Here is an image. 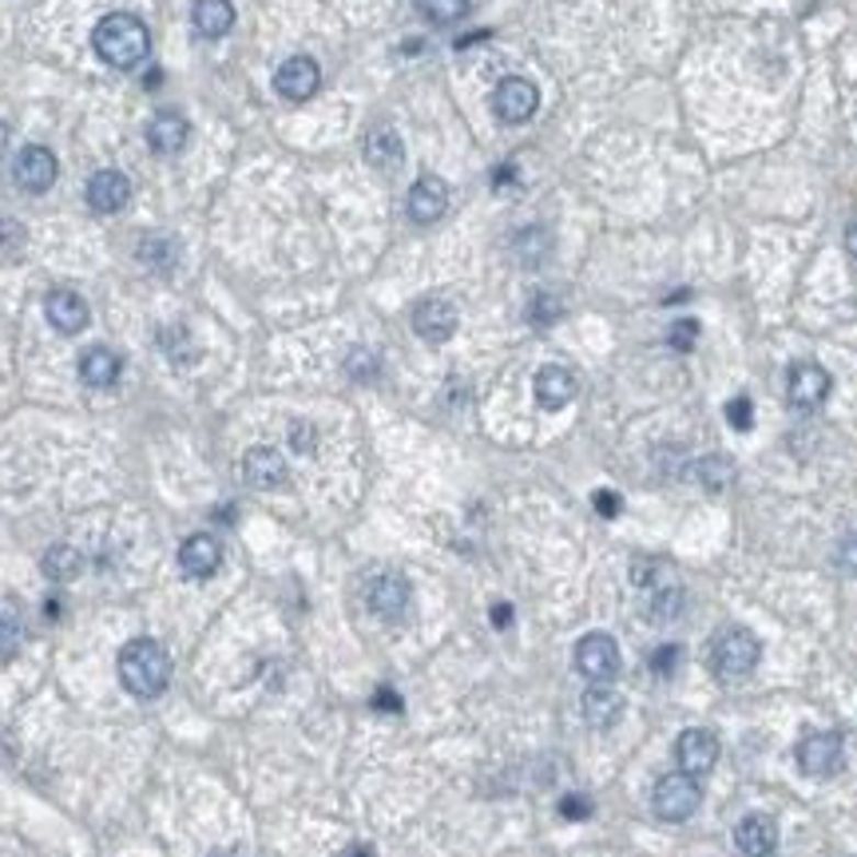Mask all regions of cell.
Here are the masks:
<instances>
[{"label": "cell", "instance_id": "6da1fadb", "mask_svg": "<svg viewBox=\"0 0 857 857\" xmlns=\"http://www.w3.org/2000/svg\"><path fill=\"white\" fill-rule=\"evenodd\" d=\"M92 44H95V56L120 72L135 68V64H144V56L151 53V36H147L144 21L132 16V12H112L104 21L95 24L92 32Z\"/></svg>", "mask_w": 857, "mask_h": 857}, {"label": "cell", "instance_id": "7a4b0ae2", "mask_svg": "<svg viewBox=\"0 0 857 857\" xmlns=\"http://www.w3.org/2000/svg\"><path fill=\"white\" fill-rule=\"evenodd\" d=\"M120 679L135 699H156L171 683V659L156 640H132L120 651Z\"/></svg>", "mask_w": 857, "mask_h": 857}, {"label": "cell", "instance_id": "3957f363", "mask_svg": "<svg viewBox=\"0 0 857 857\" xmlns=\"http://www.w3.org/2000/svg\"><path fill=\"white\" fill-rule=\"evenodd\" d=\"M711 659H714V672L723 675V679H743V675H751L754 667H758V659H763V643H758V635L746 628H726V631H719V640H714Z\"/></svg>", "mask_w": 857, "mask_h": 857}, {"label": "cell", "instance_id": "277c9868", "mask_svg": "<svg viewBox=\"0 0 857 857\" xmlns=\"http://www.w3.org/2000/svg\"><path fill=\"white\" fill-rule=\"evenodd\" d=\"M702 790L695 782V775H683V770H672L655 782V794H651V805L663 822H687V817L699 810Z\"/></svg>", "mask_w": 857, "mask_h": 857}, {"label": "cell", "instance_id": "5b68a950", "mask_svg": "<svg viewBox=\"0 0 857 857\" xmlns=\"http://www.w3.org/2000/svg\"><path fill=\"white\" fill-rule=\"evenodd\" d=\"M576 672L591 683V687H604L620 675V647L611 640L608 631H591L576 643Z\"/></svg>", "mask_w": 857, "mask_h": 857}, {"label": "cell", "instance_id": "8992f818", "mask_svg": "<svg viewBox=\"0 0 857 857\" xmlns=\"http://www.w3.org/2000/svg\"><path fill=\"white\" fill-rule=\"evenodd\" d=\"M794 758H798V770H802V775L830 778L842 770V763H846V743H842V734L837 731H814L798 743Z\"/></svg>", "mask_w": 857, "mask_h": 857}, {"label": "cell", "instance_id": "52a82bcc", "mask_svg": "<svg viewBox=\"0 0 857 857\" xmlns=\"http://www.w3.org/2000/svg\"><path fill=\"white\" fill-rule=\"evenodd\" d=\"M540 108V88L525 76H505L493 92V112L505 124H528Z\"/></svg>", "mask_w": 857, "mask_h": 857}, {"label": "cell", "instance_id": "ba28073f", "mask_svg": "<svg viewBox=\"0 0 857 857\" xmlns=\"http://www.w3.org/2000/svg\"><path fill=\"white\" fill-rule=\"evenodd\" d=\"M409 599H414L409 579L397 576V572H382V576H373L370 588H365V604H370V611L377 616V620H390V623L405 620Z\"/></svg>", "mask_w": 857, "mask_h": 857}, {"label": "cell", "instance_id": "9c48e42d", "mask_svg": "<svg viewBox=\"0 0 857 857\" xmlns=\"http://www.w3.org/2000/svg\"><path fill=\"white\" fill-rule=\"evenodd\" d=\"M56 176H60L56 156L41 144L21 147V156H16V163H12V179H16L24 191H32V195H44V191L56 183Z\"/></svg>", "mask_w": 857, "mask_h": 857}, {"label": "cell", "instance_id": "30bf717a", "mask_svg": "<svg viewBox=\"0 0 857 857\" xmlns=\"http://www.w3.org/2000/svg\"><path fill=\"white\" fill-rule=\"evenodd\" d=\"M830 373L822 370L817 362H798L790 365V382H786V397H790V405L794 409H817V405L830 397Z\"/></svg>", "mask_w": 857, "mask_h": 857}, {"label": "cell", "instance_id": "8fae6325", "mask_svg": "<svg viewBox=\"0 0 857 857\" xmlns=\"http://www.w3.org/2000/svg\"><path fill=\"white\" fill-rule=\"evenodd\" d=\"M675 758H679L683 775H707L714 763H719V738L711 731H702V726H691V731L679 734V743H675Z\"/></svg>", "mask_w": 857, "mask_h": 857}, {"label": "cell", "instance_id": "7c38bea8", "mask_svg": "<svg viewBox=\"0 0 857 857\" xmlns=\"http://www.w3.org/2000/svg\"><path fill=\"white\" fill-rule=\"evenodd\" d=\"M414 330L421 334L429 346H441L456 334V306L449 298H425L414 311Z\"/></svg>", "mask_w": 857, "mask_h": 857}, {"label": "cell", "instance_id": "4fadbf2b", "mask_svg": "<svg viewBox=\"0 0 857 857\" xmlns=\"http://www.w3.org/2000/svg\"><path fill=\"white\" fill-rule=\"evenodd\" d=\"M318 83H322V72H318V64L311 60V56H290L286 64H282L279 72H274V88H279V95H286V100H311L314 92H318Z\"/></svg>", "mask_w": 857, "mask_h": 857}, {"label": "cell", "instance_id": "5bb4252c", "mask_svg": "<svg viewBox=\"0 0 857 857\" xmlns=\"http://www.w3.org/2000/svg\"><path fill=\"white\" fill-rule=\"evenodd\" d=\"M88 207L95 211V215H115L120 207H127V199H132V183H127V176H120V171H95L92 179H88Z\"/></svg>", "mask_w": 857, "mask_h": 857}, {"label": "cell", "instance_id": "9a60e30c", "mask_svg": "<svg viewBox=\"0 0 857 857\" xmlns=\"http://www.w3.org/2000/svg\"><path fill=\"white\" fill-rule=\"evenodd\" d=\"M449 211V187L437 176H421L409 187V218L414 223H437Z\"/></svg>", "mask_w": 857, "mask_h": 857}, {"label": "cell", "instance_id": "2e32d148", "mask_svg": "<svg viewBox=\"0 0 857 857\" xmlns=\"http://www.w3.org/2000/svg\"><path fill=\"white\" fill-rule=\"evenodd\" d=\"M218 564H223V548H218V540L207 537V532H195V537L183 540V548H179V568H183L191 579L215 576Z\"/></svg>", "mask_w": 857, "mask_h": 857}, {"label": "cell", "instance_id": "e0dca14e", "mask_svg": "<svg viewBox=\"0 0 857 857\" xmlns=\"http://www.w3.org/2000/svg\"><path fill=\"white\" fill-rule=\"evenodd\" d=\"M734 842L746 857H775L778 854V826L775 817L766 814H746L734 830Z\"/></svg>", "mask_w": 857, "mask_h": 857}, {"label": "cell", "instance_id": "ac0fdd59", "mask_svg": "<svg viewBox=\"0 0 857 857\" xmlns=\"http://www.w3.org/2000/svg\"><path fill=\"white\" fill-rule=\"evenodd\" d=\"M365 159H370V167H377V171H397V167L405 163V144H402V135H397V127L373 124L370 132H365Z\"/></svg>", "mask_w": 857, "mask_h": 857}, {"label": "cell", "instance_id": "d6986e66", "mask_svg": "<svg viewBox=\"0 0 857 857\" xmlns=\"http://www.w3.org/2000/svg\"><path fill=\"white\" fill-rule=\"evenodd\" d=\"M44 314L60 334H80L88 326V302L76 294V290H53L44 298Z\"/></svg>", "mask_w": 857, "mask_h": 857}, {"label": "cell", "instance_id": "ffe728a7", "mask_svg": "<svg viewBox=\"0 0 857 857\" xmlns=\"http://www.w3.org/2000/svg\"><path fill=\"white\" fill-rule=\"evenodd\" d=\"M243 476H247V485L255 488H279L286 481V461H282L279 449H270V444H259V449H250L243 456Z\"/></svg>", "mask_w": 857, "mask_h": 857}, {"label": "cell", "instance_id": "44dd1931", "mask_svg": "<svg viewBox=\"0 0 857 857\" xmlns=\"http://www.w3.org/2000/svg\"><path fill=\"white\" fill-rule=\"evenodd\" d=\"M532 385H537V402L544 409H564L576 397V373L564 370V365H544Z\"/></svg>", "mask_w": 857, "mask_h": 857}, {"label": "cell", "instance_id": "7402d4cb", "mask_svg": "<svg viewBox=\"0 0 857 857\" xmlns=\"http://www.w3.org/2000/svg\"><path fill=\"white\" fill-rule=\"evenodd\" d=\"M120 358H115L108 346H92V350H83L80 358V382L92 385V390H112L120 382Z\"/></svg>", "mask_w": 857, "mask_h": 857}, {"label": "cell", "instance_id": "603a6c76", "mask_svg": "<svg viewBox=\"0 0 857 857\" xmlns=\"http://www.w3.org/2000/svg\"><path fill=\"white\" fill-rule=\"evenodd\" d=\"M620 714H623V695L611 691L608 683H604V687H591V691L584 695V723L596 726V731L616 726L620 723Z\"/></svg>", "mask_w": 857, "mask_h": 857}, {"label": "cell", "instance_id": "cb8c5ba5", "mask_svg": "<svg viewBox=\"0 0 857 857\" xmlns=\"http://www.w3.org/2000/svg\"><path fill=\"white\" fill-rule=\"evenodd\" d=\"M187 132H191V127H187L183 115L163 112V115H156V120H151V127H147V144L156 147L159 156H171V151H183Z\"/></svg>", "mask_w": 857, "mask_h": 857}, {"label": "cell", "instance_id": "d4e9b609", "mask_svg": "<svg viewBox=\"0 0 857 857\" xmlns=\"http://www.w3.org/2000/svg\"><path fill=\"white\" fill-rule=\"evenodd\" d=\"M230 24H235V4L230 0H195V29L199 36H227Z\"/></svg>", "mask_w": 857, "mask_h": 857}, {"label": "cell", "instance_id": "484cf974", "mask_svg": "<svg viewBox=\"0 0 857 857\" xmlns=\"http://www.w3.org/2000/svg\"><path fill=\"white\" fill-rule=\"evenodd\" d=\"M695 481H699L707 493H723V488L734 481V461H731V456H723V453L702 456L699 465H695Z\"/></svg>", "mask_w": 857, "mask_h": 857}, {"label": "cell", "instance_id": "4316f807", "mask_svg": "<svg viewBox=\"0 0 857 857\" xmlns=\"http://www.w3.org/2000/svg\"><path fill=\"white\" fill-rule=\"evenodd\" d=\"M139 259H144V267L151 270H176L179 262V247L171 243V238H144V247H139Z\"/></svg>", "mask_w": 857, "mask_h": 857}, {"label": "cell", "instance_id": "83f0119b", "mask_svg": "<svg viewBox=\"0 0 857 857\" xmlns=\"http://www.w3.org/2000/svg\"><path fill=\"white\" fill-rule=\"evenodd\" d=\"M80 552L76 548H68V544H56L48 556H44V572L53 579H72V576H80Z\"/></svg>", "mask_w": 857, "mask_h": 857}, {"label": "cell", "instance_id": "f1b7e54d", "mask_svg": "<svg viewBox=\"0 0 857 857\" xmlns=\"http://www.w3.org/2000/svg\"><path fill=\"white\" fill-rule=\"evenodd\" d=\"M417 12L433 24H453L469 12V0H417Z\"/></svg>", "mask_w": 857, "mask_h": 857}, {"label": "cell", "instance_id": "f546056e", "mask_svg": "<svg viewBox=\"0 0 857 857\" xmlns=\"http://www.w3.org/2000/svg\"><path fill=\"white\" fill-rule=\"evenodd\" d=\"M517 255L525 267H537V262L548 259V235L540 227L525 230V235H517Z\"/></svg>", "mask_w": 857, "mask_h": 857}, {"label": "cell", "instance_id": "4dcf8cb0", "mask_svg": "<svg viewBox=\"0 0 857 857\" xmlns=\"http://www.w3.org/2000/svg\"><path fill=\"white\" fill-rule=\"evenodd\" d=\"M651 608H655V611H651V620H659V623L663 620H675V616L683 611V591L667 584V588H659L655 596H651Z\"/></svg>", "mask_w": 857, "mask_h": 857}, {"label": "cell", "instance_id": "1f68e13d", "mask_svg": "<svg viewBox=\"0 0 857 857\" xmlns=\"http://www.w3.org/2000/svg\"><path fill=\"white\" fill-rule=\"evenodd\" d=\"M560 314H564V302L556 294H537L532 306H528V322H537V326H552Z\"/></svg>", "mask_w": 857, "mask_h": 857}, {"label": "cell", "instance_id": "d6a6232c", "mask_svg": "<svg viewBox=\"0 0 857 857\" xmlns=\"http://www.w3.org/2000/svg\"><path fill=\"white\" fill-rule=\"evenodd\" d=\"M21 640H24L21 623L12 620L9 611H0V659H12L21 651Z\"/></svg>", "mask_w": 857, "mask_h": 857}, {"label": "cell", "instance_id": "836d02e7", "mask_svg": "<svg viewBox=\"0 0 857 857\" xmlns=\"http://www.w3.org/2000/svg\"><path fill=\"white\" fill-rule=\"evenodd\" d=\"M695 338H699V322H695V318H679L672 326V334H667V341H672L675 350H683V353L691 350Z\"/></svg>", "mask_w": 857, "mask_h": 857}, {"label": "cell", "instance_id": "e575fe53", "mask_svg": "<svg viewBox=\"0 0 857 857\" xmlns=\"http://www.w3.org/2000/svg\"><path fill=\"white\" fill-rule=\"evenodd\" d=\"M726 421H731V429L746 433V429L754 425V405H751V397H734V402L726 405Z\"/></svg>", "mask_w": 857, "mask_h": 857}, {"label": "cell", "instance_id": "d590c367", "mask_svg": "<svg viewBox=\"0 0 857 857\" xmlns=\"http://www.w3.org/2000/svg\"><path fill=\"white\" fill-rule=\"evenodd\" d=\"M314 441H318L314 425H306V421H294V425H290V444H294L298 453H314Z\"/></svg>", "mask_w": 857, "mask_h": 857}, {"label": "cell", "instance_id": "8d00e7d4", "mask_svg": "<svg viewBox=\"0 0 857 857\" xmlns=\"http://www.w3.org/2000/svg\"><path fill=\"white\" fill-rule=\"evenodd\" d=\"M560 814L568 817V822H584V817H591V802L584 794H568L560 802Z\"/></svg>", "mask_w": 857, "mask_h": 857}, {"label": "cell", "instance_id": "74e56055", "mask_svg": "<svg viewBox=\"0 0 857 857\" xmlns=\"http://www.w3.org/2000/svg\"><path fill=\"white\" fill-rule=\"evenodd\" d=\"M837 568L849 572V576H857V532L837 544Z\"/></svg>", "mask_w": 857, "mask_h": 857}, {"label": "cell", "instance_id": "f35d334b", "mask_svg": "<svg viewBox=\"0 0 857 857\" xmlns=\"http://www.w3.org/2000/svg\"><path fill=\"white\" fill-rule=\"evenodd\" d=\"M675 663H679V647H672V643H667V647H659L655 655H651V672H655V675H672Z\"/></svg>", "mask_w": 857, "mask_h": 857}, {"label": "cell", "instance_id": "ab89813d", "mask_svg": "<svg viewBox=\"0 0 857 857\" xmlns=\"http://www.w3.org/2000/svg\"><path fill=\"white\" fill-rule=\"evenodd\" d=\"M591 500H596V512H599V517H620V493H608V488H599V493L591 496Z\"/></svg>", "mask_w": 857, "mask_h": 857}, {"label": "cell", "instance_id": "60d3db41", "mask_svg": "<svg viewBox=\"0 0 857 857\" xmlns=\"http://www.w3.org/2000/svg\"><path fill=\"white\" fill-rule=\"evenodd\" d=\"M373 707H377V711H402V702H397V695H393V691H377Z\"/></svg>", "mask_w": 857, "mask_h": 857}, {"label": "cell", "instance_id": "b9f144b4", "mask_svg": "<svg viewBox=\"0 0 857 857\" xmlns=\"http://www.w3.org/2000/svg\"><path fill=\"white\" fill-rule=\"evenodd\" d=\"M493 623H496V628H508V623H512V608H508V604H496V608H493Z\"/></svg>", "mask_w": 857, "mask_h": 857}, {"label": "cell", "instance_id": "7bdbcfd3", "mask_svg": "<svg viewBox=\"0 0 857 857\" xmlns=\"http://www.w3.org/2000/svg\"><path fill=\"white\" fill-rule=\"evenodd\" d=\"M846 250H849V255H854V259H857V218H854V223H849V227H846Z\"/></svg>", "mask_w": 857, "mask_h": 857}, {"label": "cell", "instance_id": "ee69618b", "mask_svg": "<svg viewBox=\"0 0 857 857\" xmlns=\"http://www.w3.org/2000/svg\"><path fill=\"white\" fill-rule=\"evenodd\" d=\"M350 857H373V849H365V846H358V849H353V854Z\"/></svg>", "mask_w": 857, "mask_h": 857}]
</instances>
